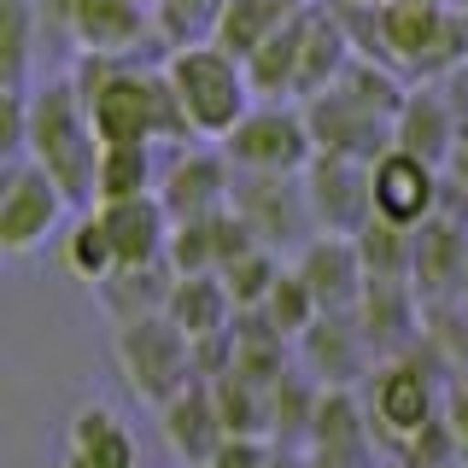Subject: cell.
I'll return each instance as SVG.
<instances>
[{"mask_svg":"<svg viewBox=\"0 0 468 468\" xmlns=\"http://www.w3.org/2000/svg\"><path fill=\"white\" fill-rule=\"evenodd\" d=\"M445 428H451V439H457L463 457H468V380H451V392H445Z\"/></svg>","mask_w":468,"mask_h":468,"instance_id":"cell-30","label":"cell"},{"mask_svg":"<svg viewBox=\"0 0 468 468\" xmlns=\"http://www.w3.org/2000/svg\"><path fill=\"white\" fill-rule=\"evenodd\" d=\"M299 346H304V369H311L322 387H351L375 357V340H369V328H363L357 311H322L316 328L304 334Z\"/></svg>","mask_w":468,"mask_h":468,"instance_id":"cell-16","label":"cell"},{"mask_svg":"<svg viewBox=\"0 0 468 468\" xmlns=\"http://www.w3.org/2000/svg\"><path fill=\"white\" fill-rule=\"evenodd\" d=\"M292 270L304 275V287L316 292L322 311H357L363 292H369V263H363L351 234H311V240L299 246V263H292Z\"/></svg>","mask_w":468,"mask_h":468,"instance_id":"cell-14","label":"cell"},{"mask_svg":"<svg viewBox=\"0 0 468 468\" xmlns=\"http://www.w3.org/2000/svg\"><path fill=\"white\" fill-rule=\"evenodd\" d=\"M223 282H229V292H234L240 311H258V304L270 299V287L282 282V258H275L270 246H252V252H240L223 270Z\"/></svg>","mask_w":468,"mask_h":468,"instance_id":"cell-28","label":"cell"},{"mask_svg":"<svg viewBox=\"0 0 468 468\" xmlns=\"http://www.w3.org/2000/svg\"><path fill=\"white\" fill-rule=\"evenodd\" d=\"M65 275L82 287H106L117 275V252H112V234H106V217H100V205L88 217H77L65 234Z\"/></svg>","mask_w":468,"mask_h":468,"instance_id":"cell-24","label":"cell"},{"mask_svg":"<svg viewBox=\"0 0 468 468\" xmlns=\"http://www.w3.org/2000/svg\"><path fill=\"white\" fill-rule=\"evenodd\" d=\"M24 153L36 158L41 170L65 187L70 205H88L94 199V176H100V135L88 123V106H82V88L77 77H58V82H41L29 94V129H24Z\"/></svg>","mask_w":468,"mask_h":468,"instance_id":"cell-2","label":"cell"},{"mask_svg":"<svg viewBox=\"0 0 468 468\" xmlns=\"http://www.w3.org/2000/svg\"><path fill=\"white\" fill-rule=\"evenodd\" d=\"M304 117H311V135H316L322 153H346V158L375 165L387 146H399V117L369 106L363 94H351L346 82L322 88L316 100H304Z\"/></svg>","mask_w":468,"mask_h":468,"instance_id":"cell-9","label":"cell"},{"mask_svg":"<svg viewBox=\"0 0 468 468\" xmlns=\"http://www.w3.org/2000/svg\"><path fill=\"white\" fill-rule=\"evenodd\" d=\"M70 199L36 158H12L6 182H0V252L29 258L36 246H48V234L65 223Z\"/></svg>","mask_w":468,"mask_h":468,"instance_id":"cell-8","label":"cell"},{"mask_svg":"<svg viewBox=\"0 0 468 468\" xmlns=\"http://www.w3.org/2000/svg\"><path fill=\"white\" fill-rule=\"evenodd\" d=\"M106 217V234H112V252H117V270H141V263H165L170 252V211L158 194H141V199H117V205H100Z\"/></svg>","mask_w":468,"mask_h":468,"instance_id":"cell-17","label":"cell"},{"mask_svg":"<svg viewBox=\"0 0 468 468\" xmlns=\"http://www.w3.org/2000/svg\"><path fill=\"white\" fill-rule=\"evenodd\" d=\"M217 146L229 153L234 176H304L322 153L304 106H252Z\"/></svg>","mask_w":468,"mask_h":468,"instance_id":"cell-6","label":"cell"},{"mask_svg":"<svg viewBox=\"0 0 468 468\" xmlns=\"http://www.w3.org/2000/svg\"><path fill=\"white\" fill-rule=\"evenodd\" d=\"M270 468H316V463L304 457V451H292V445H275V463Z\"/></svg>","mask_w":468,"mask_h":468,"instance_id":"cell-31","label":"cell"},{"mask_svg":"<svg viewBox=\"0 0 468 468\" xmlns=\"http://www.w3.org/2000/svg\"><path fill=\"white\" fill-rule=\"evenodd\" d=\"M223 6H229V0H153V29H158V41H165L170 53L194 48V41L217 36Z\"/></svg>","mask_w":468,"mask_h":468,"instance_id":"cell-27","label":"cell"},{"mask_svg":"<svg viewBox=\"0 0 468 468\" xmlns=\"http://www.w3.org/2000/svg\"><path fill=\"white\" fill-rule=\"evenodd\" d=\"M363 404H369L375 433L387 439V445H399V451L445 416V392H439L433 369L428 363H410V357L380 363V369L369 375V399Z\"/></svg>","mask_w":468,"mask_h":468,"instance_id":"cell-7","label":"cell"},{"mask_svg":"<svg viewBox=\"0 0 468 468\" xmlns=\"http://www.w3.org/2000/svg\"><path fill=\"white\" fill-rule=\"evenodd\" d=\"M36 29H41V0H0V88H24Z\"/></svg>","mask_w":468,"mask_h":468,"instance_id":"cell-26","label":"cell"},{"mask_svg":"<svg viewBox=\"0 0 468 468\" xmlns=\"http://www.w3.org/2000/svg\"><path fill=\"white\" fill-rule=\"evenodd\" d=\"M380 53L404 70H433L468 58V12H451L445 0H380L375 6Z\"/></svg>","mask_w":468,"mask_h":468,"instance_id":"cell-5","label":"cell"},{"mask_svg":"<svg viewBox=\"0 0 468 468\" xmlns=\"http://www.w3.org/2000/svg\"><path fill=\"white\" fill-rule=\"evenodd\" d=\"M340 6H380V0H340Z\"/></svg>","mask_w":468,"mask_h":468,"instance_id":"cell-34","label":"cell"},{"mask_svg":"<svg viewBox=\"0 0 468 468\" xmlns=\"http://www.w3.org/2000/svg\"><path fill=\"white\" fill-rule=\"evenodd\" d=\"M304 199H311L316 234H351L375 223V194H369V165L346 153H316V165L304 170Z\"/></svg>","mask_w":468,"mask_h":468,"instance_id":"cell-10","label":"cell"},{"mask_svg":"<svg viewBox=\"0 0 468 468\" xmlns=\"http://www.w3.org/2000/svg\"><path fill=\"white\" fill-rule=\"evenodd\" d=\"M165 316L187 334V340H217V334H229V328H234L240 304H234V292H229V282H223V270H199V275H176Z\"/></svg>","mask_w":468,"mask_h":468,"instance_id":"cell-18","label":"cell"},{"mask_svg":"<svg viewBox=\"0 0 468 468\" xmlns=\"http://www.w3.org/2000/svg\"><path fill=\"white\" fill-rule=\"evenodd\" d=\"M270 463H275L270 433H229L223 451H217L205 468H270Z\"/></svg>","mask_w":468,"mask_h":468,"instance_id":"cell-29","label":"cell"},{"mask_svg":"<svg viewBox=\"0 0 468 468\" xmlns=\"http://www.w3.org/2000/svg\"><path fill=\"white\" fill-rule=\"evenodd\" d=\"M58 468H135V439L106 404H82L65 428Z\"/></svg>","mask_w":468,"mask_h":468,"instance_id":"cell-19","label":"cell"},{"mask_svg":"<svg viewBox=\"0 0 468 468\" xmlns=\"http://www.w3.org/2000/svg\"><path fill=\"white\" fill-rule=\"evenodd\" d=\"M387 468H421V463H416V457H404V451H399V457H392Z\"/></svg>","mask_w":468,"mask_h":468,"instance_id":"cell-32","label":"cell"},{"mask_svg":"<svg viewBox=\"0 0 468 468\" xmlns=\"http://www.w3.org/2000/svg\"><path fill=\"white\" fill-rule=\"evenodd\" d=\"M141 194H158V158H153V146H100L94 205L141 199Z\"/></svg>","mask_w":468,"mask_h":468,"instance_id":"cell-22","label":"cell"},{"mask_svg":"<svg viewBox=\"0 0 468 468\" xmlns=\"http://www.w3.org/2000/svg\"><path fill=\"white\" fill-rule=\"evenodd\" d=\"M369 194H375V217L404 234H421L439 211V165L404 153V146H387V153L369 165Z\"/></svg>","mask_w":468,"mask_h":468,"instance_id":"cell-11","label":"cell"},{"mask_svg":"<svg viewBox=\"0 0 468 468\" xmlns=\"http://www.w3.org/2000/svg\"><path fill=\"white\" fill-rule=\"evenodd\" d=\"M316 0H229L223 6V18H217V48H229L234 58H252L263 41H275L282 29L292 24V18H304Z\"/></svg>","mask_w":468,"mask_h":468,"instance_id":"cell-21","label":"cell"},{"mask_svg":"<svg viewBox=\"0 0 468 468\" xmlns=\"http://www.w3.org/2000/svg\"><path fill=\"white\" fill-rule=\"evenodd\" d=\"M258 316H263V322H270V328H275V334H282V340H292V346H299V340H304V334H311V328H316V316H322V304H316V292H311V287H304V275H299V270H282V282H275V287H270V299H263V304H258Z\"/></svg>","mask_w":468,"mask_h":468,"instance_id":"cell-25","label":"cell"},{"mask_svg":"<svg viewBox=\"0 0 468 468\" xmlns=\"http://www.w3.org/2000/svg\"><path fill=\"white\" fill-rule=\"evenodd\" d=\"M77 88H82V106H88V123H94L100 146H158V141H187L182 117V100L158 70H129L117 58H100V53H82V70H77Z\"/></svg>","mask_w":468,"mask_h":468,"instance_id":"cell-1","label":"cell"},{"mask_svg":"<svg viewBox=\"0 0 468 468\" xmlns=\"http://www.w3.org/2000/svg\"><path fill=\"white\" fill-rule=\"evenodd\" d=\"M158 199H165L170 223H199V217H223L234 205V165L223 146H199V153H176L158 170Z\"/></svg>","mask_w":468,"mask_h":468,"instance_id":"cell-12","label":"cell"},{"mask_svg":"<svg viewBox=\"0 0 468 468\" xmlns=\"http://www.w3.org/2000/svg\"><path fill=\"white\" fill-rule=\"evenodd\" d=\"M165 77H170L176 100H182V117L199 141H223L252 112V94H258L246 65L229 48H217V41H194V48L165 53Z\"/></svg>","mask_w":468,"mask_h":468,"instance_id":"cell-3","label":"cell"},{"mask_svg":"<svg viewBox=\"0 0 468 468\" xmlns=\"http://www.w3.org/2000/svg\"><path fill=\"white\" fill-rule=\"evenodd\" d=\"M457 304L468 311V263H463V287H457Z\"/></svg>","mask_w":468,"mask_h":468,"instance_id":"cell-33","label":"cell"},{"mask_svg":"<svg viewBox=\"0 0 468 468\" xmlns=\"http://www.w3.org/2000/svg\"><path fill=\"white\" fill-rule=\"evenodd\" d=\"M170 287H176V270H170V258H165V263H141V270H117L100 292H106L112 322H129V316L165 311V304H170Z\"/></svg>","mask_w":468,"mask_h":468,"instance_id":"cell-23","label":"cell"},{"mask_svg":"<svg viewBox=\"0 0 468 468\" xmlns=\"http://www.w3.org/2000/svg\"><path fill=\"white\" fill-rule=\"evenodd\" d=\"M463 129L468 123H457V112L445 106L439 88H416V94L404 100V112H399V146L416 153V158H428V165H439V170L457 158Z\"/></svg>","mask_w":468,"mask_h":468,"instance_id":"cell-20","label":"cell"},{"mask_svg":"<svg viewBox=\"0 0 468 468\" xmlns=\"http://www.w3.org/2000/svg\"><path fill=\"white\" fill-rule=\"evenodd\" d=\"M158 433H165V445L176 451L182 468L211 463L217 451H223V439H229V421H223V410H217L211 380H194L182 399H170L165 410H158Z\"/></svg>","mask_w":468,"mask_h":468,"instance_id":"cell-15","label":"cell"},{"mask_svg":"<svg viewBox=\"0 0 468 468\" xmlns=\"http://www.w3.org/2000/svg\"><path fill=\"white\" fill-rule=\"evenodd\" d=\"M316 468H375V421L369 404L351 399V387H322L316 421H311Z\"/></svg>","mask_w":468,"mask_h":468,"instance_id":"cell-13","label":"cell"},{"mask_svg":"<svg viewBox=\"0 0 468 468\" xmlns=\"http://www.w3.org/2000/svg\"><path fill=\"white\" fill-rule=\"evenodd\" d=\"M117 375H123V387L141 404L165 410L199 380V351L165 311L129 316V322H117Z\"/></svg>","mask_w":468,"mask_h":468,"instance_id":"cell-4","label":"cell"}]
</instances>
